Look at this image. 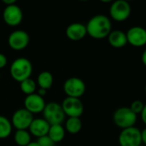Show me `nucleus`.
Masks as SVG:
<instances>
[{
    "label": "nucleus",
    "mask_w": 146,
    "mask_h": 146,
    "mask_svg": "<svg viewBox=\"0 0 146 146\" xmlns=\"http://www.w3.org/2000/svg\"><path fill=\"white\" fill-rule=\"evenodd\" d=\"M65 116L80 118L84 111V106L80 98L66 97L61 104Z\"/></svg>",
    "instance_id": "obj_8"
},
{
    "label": "nucleus",
    "mask_w": 146,
    "mask_h": 146,
    "mask_svg": "<svg viewBox=\"0 0 146 146\" xmlns=\"http://www.w3.org/2000/svg\"><path fill=\"white\" fill-rule=\"evenodd\" d=\"M139 146H145V145H139Z\"/></svg>",
    "instance_id": "obj_33"
},
{
    "label": "nucleus",
    "mask_w": 146,
    "mask_h": 146,
    "mask_svg": "<svg viewBox=\"0 0 146 146\" xmlns=\"http://www.w3.org/2000/svg\"><path fill=\"white\" fill-rule=\"evenodd\" d=\"M12 124L10 120L3 115H0V139L9 137L12 133Z\"/></svg>",
    "instance_id": "obj_20"
},
{
    "label": "nucleus",
    "mask_w": 146,
    "mask_h": 146,
    "mask_svg": "<svg viewBox=\"0 0 146 146\" xmlns=\"http://www.w3.org/2000/svg\"><path fill=\"white\" fill-rule=\"evenodd\" d=\"M65 35L72 41H79L87 35L86 26L80 22H73L66 27Z\"/></svg>",
    "instance_id": "obj_14"
},
{
    "label": "nucleus",
    "mask_w": 146,
    "mask_h": 146,
    "mask_svg": "<svg viewBox=\"0 0 146 146\" xmlns=\"http://www.w3.org/2000/svg\"><path fill=\"white\" fill-rule=\"evenodd\" d=\"M118 140L120 146L141 145V131L135 127L123 129L119 135Z\"/></svg>",
    "instance_id": "obj_7"
},
{
    "label": "nucleus",
    "mask_w": 146,
    "mask_h": 146,
    "mask_svg": "<svg viewBox=\"0 0 146 146\" xmlns=\"http://www.w3.org/2000/svg\"><path fill=\"white\" fill-rule=\"evenodd\" d=\"M64 127H65V132H67L71 134H77L81 131V129L83 127V123H82V121L80 118L68 117Z\"/></svg>",
    "instance_id": "obj_18"
},
{
    "label": "nucleus",
    "mask_w": 146,
    "mask_h": 146,
    "mask_svg": "<svg viewBox=\"0 0 146 146\" xmlns=\"http://www.w3.org/2000/svg\"><path fill=\"white\" fill-rule=\"evenodd\" d=\"M7 57L4 54L0 53V69L3 68L6 65H7Z\"/></svg>",
    "instance_id": "obj_25"
},
{
    "label": "nucleus",
    "mask_w": 146,
    "mask_h": 146,
    "mask_svg": "<svg viewBox=\"0 0 146 146\" xmlns=\"http://www.w3.org/2000/svg\"><path fill=\"white\" fill-rule=\"evenodd\" d=\"M3 3L6 5V6H9V5H11V4H14V3H16L15 0H3Z\"/></svg>",
    "instance_id": "obj_29"
},
{
    "label": "nucleus",
    "mask_w": 146,
    "mask_h": 146,
    "mask_svg": "<svg viewBox=\"0 0 146 146\" xmlns=\"http://www.w3.org/2000/svg\"><path fill=\"white\" fill-rule=\"evenodd\" d=\"M141 139H142L143 145L146 146V127L141 131Z\"/></svg>",
    "instance_id": "obj_27"
},
{
    "label": "nucleus",
    "mask_w": 146,
    "mask_h": 146,
    "mask_svg": "<svg viewBox=\"0 0 146 146\" xmlns=\"http://www.w3.org/2000/svg\"><path fill=\"white\" fill-rule=\"evenodd\" d=\"M127 44L134 47H143L146 44V29L135 26L130 27L126 33Z\"/></svg>",
    "instance_id": "obj_12"
},
{
    "label": "nucleus",
    "mask_w": 146,
    "mask_h": 146,
    "mask_svg": "<svg viewBox=\"0 0 146 146\" xmlns=\"http://www.w3.org/2000/svg\"><path fill=\"white\" fill-rule=\"evenodd\" d=\"M49 127H50V125L45 119H43V118H35L34 119V120L31 122L28 130L31 135H33L38 139V138L47 135Z\"/></svg>",
    "instance_id": "obj_15"
},
{
    "label": "nucleus",
    "mask_w": 146,
    "mask_h": 146,
    "mask_svg": "<svg viewBox=\"0 0 146 146\" xmlns=\"http://www.w3.org/2000/svg\"><path fill=\"white\" fill-rule=\"evenodd\" d=\"M20 89L26 96L34 94L36 92V83L33 79L28 78L20 82Z\"/></svg>",
    "instance_id": "obj_22"
},
{
    "label": "nucleus",
    "mask_w": 146,
    "mask_h": 146,
    "mask_svg": "<svg viewBox=\"0 0 146 146\" xmlns=\"http://www.w3.org/2000/svg\"><path fill=\"white\" fill-rule=\"evenodd\" d=\"M108 41L109 44L116 49L123 48L127 44L126 33L120 30L111 31V33L108 36Z\"/></svg>",
    "instance_id": "obj_16"
},
{
    "label": "nucleus",
    "mask_w": 146,
    "mask_h": 146,
    "mask_svg": "<svg viewBox=\"0 0 146 146\" xmlns=\"http://www.w3.org/2000/svg\"><path fill=\"white\" fill-rule=\"evenodd\" d=\"M144 106H145V104L141 100H134L131 104V106L129 108L134 114L138 115V114H141L144 109Z\"/></svg>",
    "instance_id": "obj_23"
},
{
    "label": "nucleus",
    "mask_w": 146,
    "mask_h": 146,
    "mask_svg": "<svg viewBox=\"0 0 146 146\" xmlns=\"http://www.w3.org/2000/svg\"><path fill=\"white\" fill-rule=\"evenodd\" d=\"M37 83L40 88L47 91L53 84V76L49 71H42L37 77Z\"/></svg>",
    "instance_id": "obj_19"
},
{
    "label": "nucleus",
    "mask_w": 146,
    "mask_h": 146,
    "mask_svg": "<svg viewBox=\"0 0 146 146\" xmlns=\"http://www.w3.org/2000/svg\"><path fill=\"white\" fill-rule=\"evenodd\" d=\"M140 115H141V119H142L143 122L146 125V104H145L144 109H143V110H142V112H141Z\"/></svg>",
    "instance_id": "obj_26"
},
{
    "label": "nucleus",
    "mask_w": 146,
    "mask_h": 146,
    "mask_svg": "<svg viewBox=\"0 0 146 146\" xmlns=\"http://www.w3.org/2000/svg\"><path fill=\"white\" fill-rule=\"evenodd\" d=\"M33 120V115L24 108H22L14 112L10 121L12 127L16 130H28Z\"/></svg>",
    "instance_id": "obj_10"
},
{
    "label": "nucleus",
    "mask_w": 146,
    "mask_h": 146,
    "mask_svg": "<svg viewBox=\"0 0 146 146\" xmlns=\"http://www.w3.org/2000/svg\"><path fill=\"white\" fill-rule=\"evenodd\" d=\"M36 142L38 143L39 146H55L54 142L47 135L38 138Z\"/></svg>",
    "instance_id": "obj_24"
},
{
    "label": "nucleus",
    "mask_w": 146,
    "mask_h": 146,
    "mask_svg": "<svg viewBox=\"0 0 146 146\" xmlns=\"http://www.w3.org/2000/svg\"><path fill=\"white\" fill-rule=\"evenodd\" d=\"M14 140L18 146H27L31 142V134L28 130H16Z\"/></svg>",
    "instance_id": "obj_21"
},
{
    "label": "nucleus",
    "mask_w": 146,
    "mask_h": 146,
    "mask_svg": "<svg viewBox=\"0 0 146 146\" xmlns=\"http://www.w3.org/2000/svg\"><path fill=\"white\" fill-rule=\"evenodd\" d=\"M87 34L96 39L108 38L112 31V23L110 19L102 14L92 16L85 25Z\"/></svg>",
    "instance_id": "obj_1"
},
{
    "label": "nucleus",
    "mask_w": 146,
    "mask_h": 146,
    "mask_svg": "<svg viewBox=\"0 0 146 146\" xmlns=\"http://www.w3.org/2000/svg\"><path fill=\"white\" fill-rule=\"evenodd\" d=\"M141 60H142L143 64H144V65L146 67V49L144 50V52H143V54H142Z\"/></svg>",
    "instance_id": "obj_30"
},
{
    "label": "nucleus",
    "mask_w": 146,
    "mask_h": 146,
    "mask_svg": "<svg viewBox=\"0 0 146 146\" xmlns=\"http://www.w3.org/2000/svg\"><path fill=\"white\" fill-rule=\"evenodd\" d=\"M55 146H56V145H55Z\"/></svg>",
    "instance_id": "obj_34"
},
{
    "label": "nucleus",
    "mask_w": 146,
    "mask_h": 146,
    "mask_svg": "<svg viewBox=\"0 0 146 146\" xmlns=\"http://www.w3.org/2000/svg\"><path fill=\"white\" fill-rule=\"evenodd\" d=\"M46 92H47V91L46 90H45V89H41V88H39L38 90H37V94L39 95V96H40V97H42V98H44L46 95Z\"/></svg>",
    "instance_id": "obj_28"
},
{
    "label": "nucleus",
    "mask_w": 146,
    "mask_h": 146,
    "mask_svg": "<svg viewBox=\"0 0 146 146\" xmlns=\"http://www.w3.org/2000/svg\"><path fill=\"white\" fill-rule=\"evenodd\" d=\"M47 136L54 142L59 143L61 142L65 136V130L62 124H56V125H50L49 131Z\"/></svg>",
    "instance_id": "obj_17"
},
{
    "label": "nucleus",
    "mask_w": 146,
    "mask_h": 146,
    "mask_svg": "<svg viewBox=\"0 0 146 146\" xmlns=\"http://www.w3.org/2000/svg\"><path fill=\"white\" fill-rule=\"evenodd\" d=\"M46 106L44 98L39 96L36 92L26 96L24 99V109L30 112L32 115L42 113Z\"/></svg>",
    "instance_id": "obj_13"
},
{
    "label": "nucleus",
    "mask_w": 146,
    "mask_h": 146,
    "mask_svg": "<svg viewBox=\"0 0 146 146\" xmlns=\"http://www.w3.org/2000/svg\"><path fill=\"white\" fill-rule=\"evenodd\" d=\"M145 94H146V84H145Z\"/></svg>",
    "instance_id": "obj_32"
},
{
    "label": "nucleus",
    "mask_w": 146,
    "mask_h": 146,
    "mask_svg": "<svg viewBox=\"0 0 146 146\" xmlns=\"http://www.w3.org/2000/svg\"><path fill=\"white\" fill-rule=\"evenodd\" d=\"M113 121L118 127L123 130L134 127L137 122V115L129 107H120L114 111Z\"/></svg>",
    "instance_id": "obj_3"
},
{
    "label": "nucleus",
    "mask_w": 146,
    "mask_h": 146,
    "mask_svg": "<svg viewBox=\"0 0 146 146\" xmlns=\"http://www.w3.org/2000/svg\"><path fill=\"white\" fill-rule=\"evenodd\" d=\"M27 146H39V145L36 141H31Z\"/></svg>",
    "instance_id": "obj_31"
},
{
    "label": "nucleus",
    "mask_w": 146,
    "mask_h": 146,
    "mask_svg": "<svg viewBox=\"0 0 146 146\" xmlns=\"http://www.w3.org/2000/svg\"><path fill=\"white\" fill-rule=\"evenodd\" d=\"M33 73V65L31 62L25 57H18L15 59L9 67V74L13 80L22 82L31 77Z\"/></svg>",
    "instance_id": "obj_2"
},
{
    "label": "nucleus",
    "mask_w": 146,
    "mask_h": 146,
    "mask_svg": "<svg viewBox=\"0 0 146 146\" xmlns=\"http://www.w3.org/2000/svg\"><path fill=\"white\" fill-rule=\"evenodd\" d=\"M42 114L43 119H45L49 125L62 124L65 118L61 104L57 102H50L46 104Z\"/></svg>",
    "instance_id": "obj_4"
},
{
    "label": "nucleus",
    "mask_w": 146,
    "mask_h": 146,
    "mask_svg": "<svg viewBox=\"0 0 146 146\" xmlns=\"http://www.w3.org/2000/svg\"><path fill=\"white\" fill-rule=\"evenodd\" d=\"M29 35L24 30H15L8 37V44L13 50L20 51L27 48L29 44Z\"/></svg>",
    "instance_id": "obj_9"
},
{
    "label": "nucleus",
    "mask_w": 146,
    "mask_h": 146,
    "mask_svg": "<svg viewBox=\"0 0 146 146\" xmlns=\"http://www.w3.org/2000/svg\"><path fill=\"white\" fill-rule=\"evenodd\" d=\"M132 8L130 3L125 0H117L111 3L109 14L111 18L117 21L122 22L127 20L131 15Z\"/></svg>",
    "instance_id": "obj_5"
},
{
    "label": "nucleus",
    "mask_w": 146,
    "mask_h": 146,
    "mask_svg": "<svg viewBox=\"0 0 146 146\" xmlns=\"http://www.w3.org/2000/svg\"><path fill=\"white\" fill-rule=\"evenodd\" d=\"M3 21L10 27H16L20 25L23 19V13L22 9L16 3L5 6L3 12Z\"/></svg>",
    "instance_id": "obj_11"
},
{
    "label": "nucleus",
    "mask_w": 146,
    "mask_h": 146,
    "mask_svg": "<svg viewBox=\"0 0 146 146\" xmlns=\"http://www.w3.org/2000/svg\"><path fill=\"white\" fill-rule=\"evenodd\" d=\"M63 90L67 97L80 98L85 93L86 85L82 79L78 77H71L65 81Z\"/></svg>",
    "instance_id": "obj_6"
}]
</instances>
